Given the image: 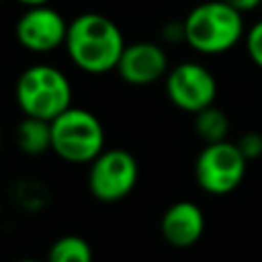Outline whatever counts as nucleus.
I'll return each instance as SVG.
<instances>
[{"label":"nucleus","instance_id":"nucleus-1","mask_svg":"<svg viewBox=\"0 0 262 262\" xmlns=\"http://www.w3.org/2000/svg\"><path fill=\"white\" fill-rule=\"evenodd\" d=\"M63 47L78 70L86 74H106L117 70L125 39L119 25L108 16L84 12L70 20Z\"/></svg>","mask_w":262,"mask_h":262},{"label":"nucleus","instance_id":"nucleus-2","mask_svg":"<svg viewBox=\"0 0 262 262\" xmlns=\"http://www.w3.org/2000/svg\"><path fill=\"white\" fill-rule=\"evenodd\" d=\"M184 41L203 55H219L246 39L244 14L223 0H201L182 20Z\"/></svg>","mask_w":262,"mask_h":262},{"label":"nucleus","instance_id":"nucleus-3","mask_svg":"<svg viewBox=\"0 0 262 262\" xmlns=\"http://www.w3.org/2000/svg\"><path fill=\"white\" fill-rule=\"evenodd\" d=\"M14 98L25 117L51 123L72 106V84L59 68L33 63L20 72Z\"/></svg>","mask_w":262,"mask_h":262},{"label":"nucleus","instance_id":"nucleus-4","mask_svg":"<svg viewBox=\"0 0 262 262\" xmlns=\"http://www.w3.org/2000/svg\"><path fill=\"white\" fill-rule=\"evenodd\" d=\"M104 149V127L94 113L70 106L51 121V151L59 160L92 164Z\"/></svg>","mask_w":262,"mask_h":262},{"label":"nucleus","instance_id":"nucleus-5","mask_svg":"<svg viewBox=\"0 0 262 262\" xmlns=\"http://www.w3.org/2000/svg\"><path fill=\"white\" fill-rule=\"evenodd\" d=\"M248 160L233 141L205 145L194 162V180L207 194L223 196L233 192L246 176Z\"/></svg>","mask_w":262,"mask_h":262},{"label":"nucleus","instance_id":"nucleus-6","mask_svg":"<svg viewBox=\"0 0 262 262\" xmlns=\"http://www.w3.org/2000/svg\"><path fill=\"white\" fill-rule=\"evenodd\" d=\"M139 178V166L123 147L104 149L88 170V190L100 203H117L131 194Z\"/></svg>","mask_w":262,"mask_h":262},{"label":"nucleus","instance_id":"nucleus-7","mask_svg":"<svg viewBox=\"0 0 262 262\" xmlns=\"http://www.w3.org/2000/svg\"><path fill=\"white\" fill-rule=\"evenodd\" d=\"M166 94L170 102L190 115L215 104L217 80L209 68L199 61H182L166 76Z\"/></svg>","mask_w":262,"mask_h":262},{"label":"nucleus","instance_id":"nucleus-8","mask_svg":"<svg viewBox=\"0 0 262 262\" xmlns=\"http://www.w3.org/2000/svg\"><path fill=\"white\" fill-rule=\"evenodd\" d=\"M68 27L70 23L61 16V12L45 4V6L27 8L14 25V35H16V41L27 51L49 53L66 45Z\"/></svg>","mask_w":262,"mask_h":262},{"label":"nucleus","instance_id":"nucleus-9","mask_svg":"<svg viewBox=\"0 0 262 262\" xmlns=\"http://www.w3.org/2000/svg\"><path fill=\"white\" fill-rule=\"evenodd\" d=\"M168 55L162 45L151 41H135L125 45L117 63V74L131 86H149L168 76Z\"/></svg>","mask_w":262,"mask_h":262},{"label":"nucleus","instance_id":"nucleus-10","mask_svg":"<svg viewBox=\"0 0 262 262\" xmlns=\"http://www.w3.org/2000/svg\"><path fill=\"white\" fill-rule=\"evenodd\" d=\"M162 237L174 248L194 246L205 231V215L201 207L192 201L172 203L160 219Z\"/></svg>","mask_w":262,"mask_h":262},{"label":"nucleus","instance_id":"nucleus-11","mask_svg":"<svg viewBox=\"0 0 262 262\" xmlns=\"http://www.w3.org/2000/svg\"><path fill=\"white\" fill-rule=\"evenodd\" d=\"M16 145L25 156H43L51 149V123L25 117L16 127Z\"/></svg>","mask_w":262,"mask_h":262},{"label":"nucleus","instance_id":"nucleus-12","mask_svg":"<svg viewBox=\"0 0 262 262\" xmlns=\"http://www.w3.org/2000/svg\"><path fill=\"white\" fill-rule=\"evenodd\" d=\"M194 131L203 139L205 145L227 141L229 135V119L215 104L194 115Z\"/></svg>","mask_w":262,"mask_h":262},{"label":"nucleus","instance_id":"nucleus-13","mask_svg":"<svg viewBox=\"0 0 262 262\" xmlns=\"http://www.w3.org/2000/svg\"><path fill=\"white\" fill-rule=\"evenodd\" d=\"M45 262H92V248L82 235L68 233L49 246Z\"/></svg>","mask_w":262,"mask_h":262},{"label":"nucleus","instance_id":"nucleus-14","mask_svg":"<svg viewBox=\"0 0 262 262\" xmlns=\"http://www.w3.org/2000/svg\"><path fill=\"white\" fill-rule=\"evenodd\" d=\"M246 53L256 68L262 70V18L246 31Z\"/></svg>","mask_w":262,"mask_h":262},{"label":"nucleus","instance_id":"nucleus-15","mask_svg":"<svg viewBox=\"0 0 262 262\" xmlns=\"http://www.w3.org/2000/svg\"><path fill=\"white\" fill-rule=\"evenodd\" d=\"M237 149L242 151V156L252 162V160H258L262 156V133L258 131H246L239 135V139L235 141Z\"/></svg>","mask_w":262,"mask_h":262},{"label":"nucleus","instance_id":"nucleus-16","mask_svg":"<svg viewBox=\"0 0 262 262\" xmlns=\"http://www.w3.org/2000/svg\"><path fill=\"white\" fill-rule=\"evenodd\" d=\"M223 2L229 4L233 10H237L239 14H248L262 4V0H223Z\"/></svg>","mask_w":262,"mask_h":262},{"label":"nucleus","instance_id":"nucleus-17","mask_svg":"<svg viewBox=\"0 0 262 262\" xmlns=\"http://www.w3.org/2000/svg\"><path fill=\"white\" fill-rule=\"evenodd\" d=\"M14 2L23 4L25 8H33V6H45V4H49L51 0H14Z\"/></svg>","mask_w":262,"mask_h":262},{"label":"nucleus","instance_id":"nucleus-18","mask_svg":"<svg viewBox=\"0 0 262 262\" xmlns=\"http://www.w3.org/2000/svg\"><path fill=\"white\" fill-rule=\"evenodd\" d=\"M16 262H45V260H33V258H23V260H16Z\"/></svg>","mask_w":262,"mask_h":262},{"label":"nucleus","instance_id":"nucleus-19","mask_svg":"<svg viewBox=\"0 0 262 262\" xmlns=\"http://www.w3.org/2000/svg\"><path fill=\"white\" fill-rule=\"evenodd\" d=\"M0 147H2V129H0Z\"/></svg>","mask_w":262,"mask_h":262},{"label":"nucleus","instance_id":"nucleus-20","mask_svg":"<svg viewBox=\"0 0 262 262\" xmlns=\"http://www.w3.org/2000/svg\"><path fill=\"white\" fill-rule=\"evenodd\" d=\"M0 215H2V205H0Z\"/></svg>","mask_w":262,"mask_h":262}]
</instances>
